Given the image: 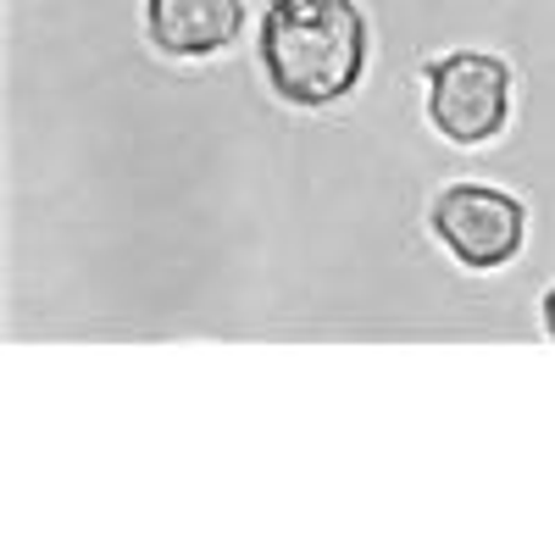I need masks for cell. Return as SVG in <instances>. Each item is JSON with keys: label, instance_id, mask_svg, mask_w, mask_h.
Here are the masks:
<instances>
[{"label": "cell", "instance_id": "1", "mask_svg": "<svg viewBox=\"0 0 555 555\" xmlns=\"http://www.w3.org/2000/svg\"><path fill=\"white\" fill-rule=\"evenodd\" d=\"M366 62V28L356 0H272L261 17V67L295 106H328L350 95Z\"/></svg>", "mask_w": 555, "mask_h": 555}, {"label": "cell", "instance_id": "2", "mask_svg": "<svg viewBox=\"0 0 555 555\" xmlns=\"http://www.w3.org/2000/svg\"><path fill=\"white\" fill-rule=\"evenodd\" d=\"M505 106H512V73H505V62L478 56V51L434 62L428 117L444 139H455V145H483V139L500 133Z\"/></svg>", "mask_w": 555, "mask_h": 555}, {"label": "cell", "instance_id": "3", "mask_svg": "<svg viewBox=\"0 0 555 555\" xmlns=\"http://www.w3.org/2000/svg\"><path fill=\"white\" fill-rule=\"evenodd\" d=\"M434 234L467 267H500L522 250L528 217L512 195L483 190V183H455L434 201Z\"/></svg>", "mask_w": 555, "mask_h": 555}, {"label": "cell", "instance_id": "4", "mask_svg": "<svg viewBox=\"0 0 555 555\" xmlns=\"http://www.w3.org/2000/svg\"><path fill=\"white\" fill-rule=\"evenodd\" d=\"M245 23V0H151V39L167 56H211Z\"/></svg>", "mask_w": 555, "mask_h": 555}, {"label": "cell", "instance_id": "5", "mask_svg": "<svg viewBox=\"0 0 555 555\" xmlns=\"http://www.w3.org/2000/svg\"><path fill=\"white\" fill-rule=\"evenodd\" d=\"M544 322H550V334H555V289L544 295Z\"/></svg>", "mask_w": 555, "mask_h": 555}]
</instances>
